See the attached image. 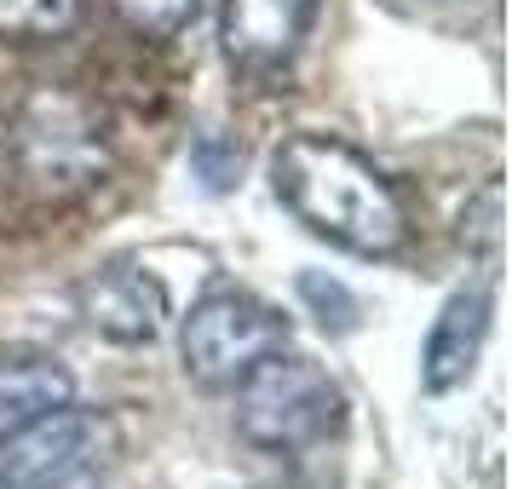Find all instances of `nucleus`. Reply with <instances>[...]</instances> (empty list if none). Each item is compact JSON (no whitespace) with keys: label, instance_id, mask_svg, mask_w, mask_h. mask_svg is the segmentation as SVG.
Wrapping results in <instances>:
<instances>
[{"label":"nucleus","instance_id":"obj_1","mask_svg":"<svg viewBox=\"0 0 512 489\" xmlns=\"http://www.w3.org/2000/svg\"><path fill=\"white\" fill-rule=\"evenodd\" d=\"M271 185L305 231L346 254L392 259L409 242V213L397 202L392 179L346 139H328V133L282 139L277 162H271Z\"/></svg>","mask_w":512,"mask_h":489},{"label":"nucleus","instance_id":"obj_2","mask_svg":"<svg viewBox=\"0 0 512 489\" xmlns=\"http://www.w3.org/2000/svg\"><path fill=\"white\" fill-rule=\"evenodd\" d=\"M6 167H12V185L47 208L81 202L110 167L98 104L75 87L29 93L18 116L6 121Z\"/></svg>","mask_w":512,"mask_h":489},{"label":"nucleus","instance_id":"obj_3","mask_svg":"<svg viewBox=\"0 0 512 489\" xmlns=\"http://www.w3.org/2000/svg\"><path fill=\"white\" fill-rule=\"evenodd\" d=\"M340 420H346V397L328 380L323 363H311V357L271 351L236 380V432L254 449L294 455V449L334 438Z\"/></svg>","mask_w":512,"mask_h":489},{"label":"nucleus","instance_id":"obj_4","mask_svg":"<svg viewBox=\"0 0 512 489\" xmlns=\"http://www.w3.org/2000/svg\"><path fill=\"white\" fill-rule=\"evenodd\" d=\"M282 346H288V317H277L271 305H259L254 294H236V288H219L202 305H190L185 334H179L185 374L213 392L236 386L259 357Z\"/></svg>","mask_w":512,"mask_h":489},{"label":"nucleus","instance_id":"obj_5","mask_svg":"<svg viewBox=\"0 0 512 489\" xmlns=\"http://www.w3.org/2000/svg\"><path fill=\"white\" fill-rule=\"evenodd\" d=\"M110 449V420L58 403L0 432V489H70Z\"/></svg>","mask_w":512,"mask_h":489},{"label":"nucleus","instance_id":"obj_6","mask_svg":"<svg viewBox=\"0 0 512 489\" xmlns=\"http://www.w3.org/2000/svg\"><path fill=\"white\" fill-rule=\"evenodd\" d=\"M317 18V0H225L219 41L242 75H271L300 52L305 29Z\"/></svg>","mask_w":512,"mask_h":489},{"label":"nucleus","instance_id":"obj_7","mask_svg":"<svg viewBox=\"0 0 512 489\" xmlns=\"http://www.w3.org/2000/svg\"><path fill=\"white\" fill-rule=\"evenodd\" d=\"M81 317L93 334L116 340V346H150L162 334L167 294L162 282L133 271V265H110V271L81 282Z\"/></svg>","mask_w":512,"mask_h":489},{"label":"nucleus","instance_id":"obj_8","mask_svg":"<svg viewBox=\"0 0 512 489\" xmlns=\"http://www.w3.org/2000/svg\"><path fill=\"white\" fill-rule=\"evenodd\" d=\"M489 282H472V288H455L443 311L432 317V334L420 346V386L426 392H455L466 374L478 369L489 340Z\"/></svg>","mask_w":512,"mask_h":489},{"label":"nucleus","instance_id":"obj_9","mask_svg":"<svg viewBox=\"0 0 512 489\" xmlns=\"http://www.w3.org/2000/svg\"><path fill=\"white\" fill-rule=\"evenodd\" d=\"M75 397L70 369L47 351H0V420L18 426L29 415H47Z\"/></svg>","mask_w":512,"mask_h":489},{"label":"nucleus","instance_id":"obj_10","mask_svg":"<svg viewBox=\"0 0 512 489\" xmlns=\"http://www.w3.org/2000/svg\"><path fill=\"white\" fill-rule=\"evenodd\" d=\"M81 18V0H0V35L6 41H52Z\"/></svg>","mask_w":512,"mask_h":489},{"label":"nucleus","instance_id":"obj_11","mask_svg":"<svg viewBox=\"0 0 512 489\" xmlns=\"http://www.w3.org/2000/svg\"><path fill=\"white\" fill-rule=\"evenodd\" d=\"M127 29H139L144 41H173L196 18V0H116Z\"/></svg>","mask_w":512,"mask_h":489},{"label":"nucleus","instance_id":"obj_12","mask_svg":"<svg viewBox=\"0 0 512 489\" xmlns=\"http://www.w3.org/2000/svg\"><path fill=\"white\" fill-rule=\"evenodd\" d=\"M300 294H305V305L317 311V323H323L328 334H351V328H357V300H351L334 277H323V271H305Z\"/></svg>","mask_w":512,"mask_h":489},{"label":"nucleus","instance_id":"obj_13","mask_svg":"<svg viewBox=\"0 0 512 489\" xmlns=\"http://www.w3.org/2000/svg\"><path fill=\"white\" fill-rule=\"evenodd\" d=\"M461 242L478 248V254H495L501 248V190L484 185V196L461 213Z\"/></svg>","mask_w":512,"mask_h":489},{"label":"nucleus","instance_id":"obj_14","mask_svg":"<svg viewBox=\"0 0 512 489\" xmlns=\"http://www.w3.org/2000/svg\"><path fill=\"white\" fill-rule=\"evenodd\" d=\"M190 162H196V173H202L208 190H225L236 173H242V150H236V144H219V139H196Z\"/></svg>","mask_w":512,"mask_h":489},{"label":"nucleus","instance_id":"obj_15","mask_svg":"<svg viewBox=\"0 0 512 489\" xmlns=\"http://www.w3.org/2000/svg\"><path fill=\"white\" fill-rule=\"evenodd\" d=\"M484 6H495V0H484Z\"/></svg>","mask_w":512,"mask_h":489}]
</instances>
